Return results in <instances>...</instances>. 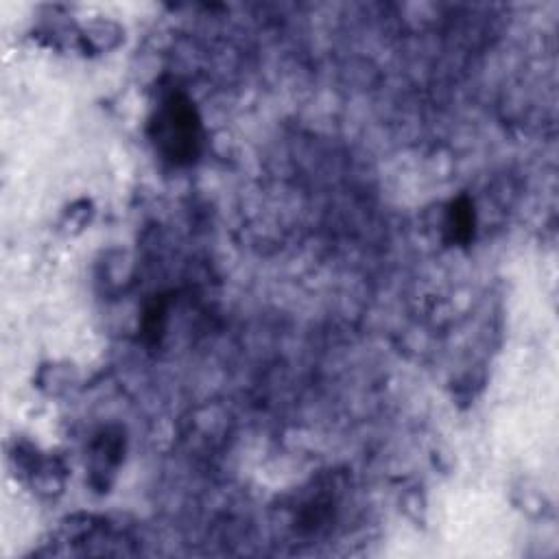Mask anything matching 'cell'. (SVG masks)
Instances as JSON below:
<instances>
[{"label": "cell", "instance_id": "cell-3", "mask_svg": "<svg viewBox=\"0 0 559 559\" xmlns=\"http://www.w3.org/2000/svg\"><path fill=\"white\" fill-rule=\"evenodd\" d=\"M474 223H477V217H474L472 201L468 197L455 199L453 204H450L446 217L448 241L457 245H468L474 236Z\"/></svg>", "mask_w": 559, "mask_h": 559}, {"label": "cell", "instance_id": "cell-2", "mask_svg": "<svg viewBox=\"0 0 559 559\" xmlns=\"http://www.w3.org/2000/svg\"><path fill=\"white\" fill-rule=\"evenodd\" d=\"M123 446L125 439L121 433L103 431L97 442L92 444L90 461H92V477L99 487H107V477L114 474L118 463L123 459Z\"/></svg>", "mask_w": 559, "mask_h": 559}, {"label": "cell", "instance_id": "cell-4", "mask_svg": "<svg viewBox=\"0 0 559 559\" xmlns=\"http://www.w3.org/2000/svg\"><path fill=\"white\" fill-rule=\"evenodd\" d=\"M166 321H169V297H153V302L145 308L142 315V335L149 343H158L166 330Z\"/></svg>", "mask_w": 559, "mask_h": 559}, {"label": "cell", "instance_id": "cell-1", "mask_svg": "<svg viewBox=\"0 0 559 559\" xmlns=\"http://www.w3.org/2000/svg\"><path fill=\"white\" fill-rule=\"evenodd\" d=\"M156 147L175 164L193 162L201 149V118L186 94L173 92L160 105L151 121Z\"/></svg>", "mask_w": 559, "mask_h": 559}]
</instances>
